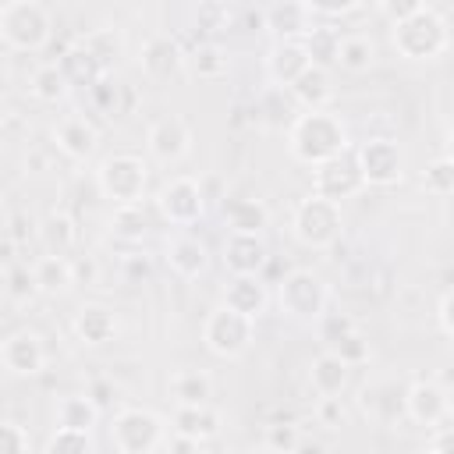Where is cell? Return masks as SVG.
<instances>
[{"instance_id": "cell-1", "label": "cell", "mask_w": 454, "mask_h": 454, "mask_svg": "<svg viewBox=\"0 0 454 454\" xmlns=\"http://www.w3.org/2000/svg\"><path fill=\"white\" fill-rule=\"evenodd\" d=\"M351 149L348 124L333 110H301L287 128V153L301 167H323Z\"/></svg>"}, {"instance_id": "cell-2", "label": "cell", "mask_w": 454, "mask_h": 454, "mask_svg": "<svg viewBox=\"0 0 454 454\" xmlns=\"http://www.w3.org/2000/svg\"><path fill=\"white\" fill-rule=\"evenodd\" d=\"M390 43H394L397 57H404L411 64H429V60H440L447 53L450 25L433 4H422L419 14H411L408 21L390 28Z\"/></svg>"}, {"instance_id": "cell-3", "label": "cell", "mask_w": 454, "mask_h": 454, "mask_svg": "<svg viewBox=\"0 0 454 454\" xmlns=\"http://www.w3.org/2000/svg\"><path fill=\"white\" fill-rule=\"evenodd\" d=\"M0 39L14 53H39L53 39V14L39 0H7L0 7Z\"/></svg>"}, {"instance_id": "cell-4", "label": "cell", "mask_w": 454, "mask_h": 454, "mask_svg": "<svg viewBox=\"0 0 454 454\" xmlns=\"http://www.w3.org/2000/svg\"><path fill=\"white\" fill-rule=\"evenodd\" d=\"M96 192L114 206H138L149 192V163L135 153L103 156L96 167Z\"/></svg>"}, {"instance_id": "cell-5", "label": "cell", "mask_w": 454, "mask_h": 454, "mask_svg": "<svg viewBox=\"0 0 454 454\" xmlns=\"http://www.w3.org/2000/svg\"><path fill=\"white\" fill-rule=\"evenodd\" d=\"M277 305L287 319H298V323H319L326 316V305H330V287L326 280L316 273V270H287L277 284Z\"/></svg>"}, {"instance_id": "cell-6", "label": "cell", "mask_w": 454, "mask_h": 454, "mask_svg": "<svg viewBox=\"0 0 454 454\" xmlns=\"http://www.w3.org/2000/svg\"><path fill=\"white\" fill-rule=\"evenodd\" d=\"M291 234L305 248H330V245H337L340 234H344L340 206L309 192L305 199H298V206L291 213Z\"/></svg>"}, {"instance_id": "cell-7", "label": "cell", "mask_w": 454, "mask_h": 454, "mask_svg": "<svg viewBox=\"0 0 454 454\" xmlns=\"http://www.w3.org/2000/svg\"><path fill=\"white\" fill-rule=\"evenodd\" d=\"M252 340H255V319L227 309L223 301L206 312V319H202V344H206L209 355H216L223 362H234V358H241L252 348Z\"/></svg>"}, {"instance_id": "cell-8", "label": "cell", "mask_w": 454, "mask_h": 454, "mask_svg": "<svg viewBox=\"0 0 454 454\" xmlns=\"http://www.w3.org/2000/svg\"><path fill=\"white\" fill-rule=\"evenodd\" d=\"M355 160L365 177V188H394L408 174V153L390 135H372L362 145H355Z\"/></svg>"}, {"instance_id": "cell-9", "label": "cell", "mask_w": 454, "mask_h": 454, "mask_svg": "<svg viewBox=\"0 0 454 454\" xmlns=\"http://www.w3.org/2000/svg\"><path fill=\"white\" fill-rule=\"evenodd\" d=\"M110 440L121 454H156L167 443V422L149 408H121L110 422Z\"/></svg>"}, {"instance_id": "cell-10", "label": "cell", "mask_w": 454, "mask_h": 454, "mask_svg": "<svg viewBox=\"0 0 454 454\" xmlns=\"http://www.w3.org/2000/svg\"><path fill=\"white\" fill-rule=\"evenodd\" d=\"M206 202H209V195L202 192V181H195V177H188V174L167 177V181L160 184V192H156V213H160L170 227H177V231L195 227V223L206 216Z\"/></svg>"}, {"instance_id": "cell-11", "label": "cell", "mask_w": 454, "mask_h": 454, "mask_svg": "<svg viewBox=\"0 0 454 454\" xmlns=\"http://www.w3.org/2000/svg\"><path fill=\"white\" fill-rule=\"evenodd\" d=\"M145 149L160 167H177L192 153V128L181 114H160L145 128Z\"/></svg>"}, {"instance_id": "cell-12", "label": "cell", "mask_w": 454, "mask_h": 454, "mask_svg": "<svg viewBox=\"0 0 454 454\" xmlns=\"http://www.w3.org/2000/svg\"><path fill=\"white\" fill-rule=\"evenodd\" d=\"M358 192H365V177L358 170V160H355V149H348L344 156L323 163L312 170V195H323L330 202H348L355 199Z\"/></svg>"}, {"instance_id": "cell-13", "label": "cell", "mask_w": 454, "mask_h": 454, "mask_svg": "<svg viewBox=\"0 0 454 454\" xmlns=\"http://www.w3.org/2000/svg\"><path fill=\"white\" fill-rule=\"evenodd\" d=\"M404 415L415 426L436 429L443 422H450V394L436 383V380H415L404 390Z\"/></svg>"}, {"instance_id": "cell-14", "label": "cell", "mask_w": 454, "mask_h": 454, "mask_svg": "<svg viewBox=\"0 0 454 454\" xmlns=\"http://www.w3.org/2000/svg\"><path fill=\"white\" fill-rule=\"evenodd\" d=\"M0 365L11 376H39L46 369V344L35 330H14L0 340Z\"/></svg>"}, {"instance_id": "cell-15", "label": "cell", "mask_w": 454, "mask_h": 454, "mask_svg": "<svg viewBox=\"0 0 454 454\" xmlns=\"http://www.w3.org/2000/svg\"><path fill=\"white\" fill-rule=\"evenodd\" d=\"M163 262H167V270H170L174 277L195 280V277H202V273L209 270V248H206V241H202L199 234H192V231H174V234L167 238V245H163Z\"/></svg>"}, {"instance_id": "cell-16", "label": "cell", "mask_w": 454, "mask_h": 454, "mask_svg": "<svg viewBox=\"0 0 454 454\" xmlns=\"http://www.w3.org/2000/svg\"><path fill=\"white\" fill-rule=\"evenodd\" d=\"M135 60H138L142 74L153 78V82H167L170 74L184 71V50H181V43L170 32H153L142 43V50H138Z\"/></svg>"}, {"instance_id": "cell-17", "label": "cell", "mask_w": 454, "mask_h": 454, "mask_svg": "<svg viewBox=\"0 0 454 454\" xmlns=\"http://www.w3.org/2000/svg\"><path fill=\"white\" fill-rule=\"evenodd\" d=\"M262 25L270 28L273 43H305V35L316 28V18L309 14L305 0H284L262 11Z\"/></svg>"}, {"instance_id": "cell-18", "label": "cell", "mask_w": 454, "mask_h": 454, "mask_svg": "<svg viewBox=\"0 0 454 454\" xmlns=\"http://www.w3.org/2000/svg\"><path fill=\"white\" fill-rule=\"evenodd\" d=\"M53 145H57L67 160L85 163V160H92L96 149H99V131H96V124H92L89 117L67 114V117H60V121L53 124Z\"/></svg>"}, {"instance_id": "cell-19", "label": "cell", "mask_w": 454, "mask_h": 454, "mask_svg": "<svg viewBox=\"0 0 454 454\" xmlns=\"http://www.w3.org/2000/svg\"><path fill=\"white\" fill-rule=\"evenodd\" d=\"M309 67H312V57L305 53L301 43H273L266 50V57H262L266 82L277 85V89H291Z\"/></svg>"}, {"instance_id": "cell-20", "label": "cell", "mask_w": 454, "mask_h": 454, "mask_svg": "<svg viewBox=\"0 0 454 454\" xmlns=\"http://www.w3.org/2000/svg\"><path fill=\"white\" fill-rule=\"evenodd\" d=\"M220 259L231 277H259L266 266V245L255 234H227L220 245Z\"/></svg>"}, {"instance_id": "cell-21", "label": "cell", "mask_w": 454, "mask_h": 454, "mask_svg": "<svg viewBox=\"0 0 454 454\" xmlns=\"http://www.w3.org/2000/svg\"><path fill=\"white\" fill-rule=\"evenodd\" d=\"M220 213H223V223H227V234H262L270 227V206L255 195H231L220 202Z\"/></svg>"}, {"instance_id": "cell-22", "label": "cell", "mask_w": 454, "mask_h": 454, "mask_svg": "<svg viewBox=\"0 0 454 454\" xmlns=\"http://www.w3.org/2000/svg\"><path fill=\"white\" fill-rule=\"evenodd\" d=\"M71 330L85 348H103V344H110L117 337V316H114V309H106L99 301H85L74 312Z\"/></svg>"}, {"instance_id": "cell-23", "label": "cell", "mask_w": 454, "mask_h": 454, "mask_svg": "<svg viewBox=\"0 0 454 454\" xmlns=\"http://www.w3.org/2000/svg\"><path fill=\"white\" fill-rule=\"evenodd\" d=\"M227 309L248 316V319H259L270 305V291L259 277H231L227 287H223V298H220Z\"/></svg>"}, {"instance_id": "cell-24", "label": "cell", "mask_w": 454, "mask_h": 454, "mask_svg": "<svg viewBox=\"0 0 454 454\" xmlns=\"http://www.w3.org/2000/svg\"><path fill=\"white\" fill-rule=\"evenodd\" d=\"M220 411L213 404H195V408H174L170 415V433L177 436H188L195 443H206L220 433Z\"/></svg>"}, {"instance_id": "cell-25", "label": "cell", "mask_w": 454, "mask_h": 454, "mask_svg": "<svg viewBox=\"0 0 454 454\" xmlns=\"http://www.w3.org/2000/svg\"><path fill=\"white\" fill-rule=\"evenodd\" d=\"M287 92L294 96V103H298L301 110H330V103H333V78H330V67L312 64Z\"/></svg>"}, {"instance_id": "cell-26", "label": "cell", "mask_w": 454, "mask_h": 454, "mask_svg": "<svg viewBox=\"0 0 454 454\" xmlns=\"http://www.w3.org/2000/svg\"><path fill=\"white\" fill-rule=\"evenodd\" d=\"M167 394L174 397L177 408H195V404H209L213 397V380L206 369H174L167 380Z\"/></svg>"}, {"instance_id": "cell-27", "label": "cell", "mask_w": 454, "mask_h": 454, "mask_svg": "<svg viewBox=\"0 0 454 454\" xmlns=\"http://www.w3.org/2000/svg\"><path fill=\"white\" fill-rule=\"evenodd\" d=\"M99 408L89 394H64L53 404V429H78V433H92L99 422Z\"/></svg>"}, {"instance_id": "cell-28", "label": "cell", "mask_w": 454, "mask_h": 454, "mask_svg": "<svg viewBox=\"0 0 454 454\" xmlns=\"http://www.w3.org/2000/svg\"><path fill=\"white\" fill-rule=\"evenodd\" d=\"M348 376H351V369L333 351L316 355L312 365H309V387H312L316 397H340L344 387H348Z\"/></svg>"}, {"instance_id": "cell-29", "label": "cell", "mask_w": 454, "mask_h": 454, "mask_svg": "<svg viewBox=\"0 0 454 454\" xmlns=\"http://www.w3.org/2000/svg\"><path fill=\"white\" fill-rule=\"evenodd\" d=\"M39 241H43L46 255H64V259H71V252L78 248V223H74L64 209H53V213H46V220L39 223Z\"/></svg>"}, {"instance_id": "cell-30", "label": "cell", "mask_w": 454, "mask_h": 454, "mask_svg": "<svg viewBox=\"0 0 454 454\" xmlns=\"http://www.w3.org/2000/svg\"><path fill=\"white\" fill-rule=\"evenodd\" d=\"M32 273H35L39 294H50V298H60L74 287V266L64 255H39L32 262Z\"/></svg>"}, {"instance_id": "cell-31", "label": "cell", "mask_w": 454, "mask_h": 454, "mask_svg": "<svg viewBox=\"0 0 454 454\" xmlns=\"http://www.w3.org/2000/svg\"><path fill=\"white\" fill-rule=\"evenodd\" d=\"M376 64V39L369 32H348L337 46V67L348 74H365Z\"/></svg>"}, {"instance_id": "cell-32", "label": "cell", "mask_w": 454, "mask_h": 454, "mask_svg": "<svg viewBox=\"0 0 454 454\" xmlns=\"http://www.w3.org/2000/svg\"><path fill=\"white\" fill-rule=\"evenodd\" d=\"M227 67H231V57L216 43H199L184 53V71L199 82H216V78L227 74Z\"/></svg>"}, {"instance_id": "cell-33", "label": "cell", "mask_w": 454, "mask_h": 454, "mask_svg": "<svg viewBox=\"0 0 454 454\" xmlns=\"http://www.w3.org/2000/svg\"><path fill=\"white\" fill-rule=\"evenodd\" d=\"M60 67H64V74H67L71 85H89V89H92L99 78H106V67H103L82 43H74L71 50H64Z\"/></svg>"}, {"instance_id": "cell-34", "label": "cell", "mask_w": 454, "mask_h": 454, "mask_svg": "<svg viewBox=\"0 0 454 454\" xmlns=\"http://www.w3.org/2000/svg\"><path fill=\"white\" fill-rule=\"evenodd\" d=\"M294 96L287 92V89H277V85H266V92L259 96V103H255V110H259V121L266 124V128H291L294 124Z\"/></svg>"}, {"instance_id": "cell-35", "label": "cell", "mask_w": 454, "mask_h": 454, "mask_svg": "<svg viewBox=\"0 0 454 454\" xmlns=\"http://www.w3.org/2000/svg\"><path fill=\"white\" fill-rule=\"evenodd\" d=\"M28 92L39 103H60L71 92V82H67V74H64L60 64H39L32 71V78H28Z\"/></svg>"}, {"instance_id": "cell-36", "label": "cell", "mask_w": 454, "mask_h": 454, "mask_svg": "<svg viewBox=\"0 0 454 454\" xmlns=\"http://www.w3.org/2000/svg\"><path fill=\"white\" fill-rule=\"evenodd\" d=\"M110 234L135 245L149 234V216H145V202L138 206H114V216H110Z\"/></svg>"}, {"instance_id": "cell-37", "label": "cell", "mask_w": 454, "mask_h": 454, "mask_svg": "<svg viewBox=\"0 0 454 454\" xmlns=\"http://www.w3.org/2000/svg\"><path fill=\"white\" fill-rule=\"evenodd\" d=\"M4 294L14 305H28L39 294V284H35V273L28 262H7L4 266Z\"/></svg>"}, {"instance_id": "cell-38", "label": "cell", "mask_w": 454, "mask_h": 454, "mask_svg": "<svg viewBox=\"0 0 454 454\" xmlns=\"http://www.w3.org/2000/svg\"><path fill=\"white\" fill-rule=\"evenodd\" d=\"M305 53L312 57V64H319V67H330V64H337V46H340V32L333 28V25H319L316 21V28L305 35Z\"/></svg>"}, {"instance_id": "cell-39", "label": "cell", "mask_w": 454, "mask_h": 454, "mask_svg": "<svg viewBox=\"0 0 454 454\" xmlns=\"http://www.w3.org/2000/svg\"><path fill=\"white\" fill-rule=\"evenodd\" d=\"M78 43H82L103 67H110V60L121 53V32H117V28H92V32H85Z\"/></svg>"}, {"instance_id": "cell-40", "label": "cell", "mask_w": 454, "mask_h": 454, "mask_svg": "<svg viewBox=\"0 0 454 454\" xmlns=\"http://www.w3.org/2000/svg\"><path fill=\"white\" fill-rule=\"evenodd\" d=\"M326 351H333L348 369H355V365H365V362H369V340H365L358 330H348L344 337H337L333 344H326Z\"/></svg>"}, {"instance_id": "cell-41", "label": "cell", "mask_w": 454, "mask_h": 454, "mask_svg": "<svg viewBox=\"0 0 454 454\" xmlns=\"http://www.w3.org/2000/svg\"><path fill=\"white\" fill-rule=\"evenodd\" d=\"M422 188L429 195H454V160L450 156H436L422 170Z\"/></svg>"}, {"instance_id": "cell-42", "label": "cell", "mask_w": 454, "mask_h": 454, "mask_svg": "<svg viewBox=\"0 0 454 454\" xmlns=\"http://www.w3.org/2000/svg\"><path fill=\"white\" fill-rule=\"evenodd\" d=\"M46 454H92V433L53 429L46 436Z\"/></svg>"}, {"instance_id": "cell-43", "label": "cell", "mask_w": 454, "mask_h": 454, "mask_svg": "<svg viewBox=\"0 0 454 454\" xmlns=\"http://www.w3.org/2000/svg\"><path fill=\"white\" fill-rule=\"evenodd\" d=\"M309 14L319 21V25H333V21H344L348 14H358L362 4L358 0H305Z\"/></svg>"}, {"instance_id": "cell-44", "label": "cell", "mask_w": 454, "mask_h": 454, "mask_svg": "<svg viewBox=\"0 0 454 454\" xmlns=\"http://www.w3.org/2000/svg\"><path fill=\"white\" fill-rule=\"evenodd\" d=\"M262 443H266L273 454H298V447H301L305 440H301V433H298L294 422H273V426H266Z\"/></svg>"}, {"instance_id": "cell-45", "label": "cell", "mask_w": 454, "mask_h": 454, "mask_svg": "<svg viewBox=\"0 0 454 454\" xmlns=\"http://www.w3.org/2000/svg\"><path fill=\"white\" fill-rule=\"evenodd\" d=\"M28 429L14 419H4L0 422V454H28Z\"/></svg>"}, {"instance_id": "cell-46", "label": "cell", "mask_w": 454, "mask_h": 454, "mask_svg": "<svg viewBox=\"0 0 454 454\" xmlns=\"http://www.w3.org/2000/svg\"><path fill=\"white\" fill-rule=\"evenodd\" d=\"M376 11L390 21V28L394 25H401V21H408L411 14H419L422 11V0H383V4H376Z\"/></svg>"}, {"instance_id": "cell-47", "label": "cell", "mask_w": 454, "mask_h": 454, "mask_svg": "<svg viewBox=\"0 0 454 454\" xmlns=\"http://www.w3.org/2000/svg\"><path fill=\"white\" fill-rule=\"evenodd\" d=\"M316 415L326 429H340L344 426V408H340V397H319L316 404Z\"/></svg>"}, {"instance_id": "cell-48", "label": "cell", "mask_w": 454, "mask_h": 454, "mask_svg": "<svg viewBox=\"0 0 454 454\" xmlns=\"http://www.w3.org/2000/svg\"><path fill=\"white\" fill-rule=\"evenodd\" d=\"M71 266H74V284H99V262L92 255H71Z\"/></svg>"}, {"instance_id": "cell-49", "label": "cell", "mask_w": 454, "mask_h": 454, "mask_svg": "<svg viewBox=\"0 0 454 454\" xmlns=\"http://www.w3.org/2000/svg\"><path fill=\"white\" fill-rule=\"evenodd\" d=\"M319 326H323V344H333L337 337H344L348 330H355V323L348 316H330V312L319 319Z\"/></svg>"}, {"instance_id": "cell-50", "label": "cell", "mask_w": 454, "mask_h": 454, "mask_svg": "<svg viewBox=\"0 0 454 454\" xmlns=\"http://www.w3.org/2000/svg\"><path fill=\"white\" fill-rule=\"evenodd\" d=\"M429 450H433V454H454V422H443V426L433 429Z\"/></svg>"}, {"instance_id": "cell-51", "label": "cell", "mask_w": 454, "mask_h": 454, "mask_svg": "<svg viewBox=\"0 0 454 454\" xmlns=\"http://www.w3.org/2000/svg\"><path fill=\"white\" fill-rule=\"evenodd\" d=\"M85 394L96 401V408H99V411H106V404L114 401V394H117V390H114V383H110V380H92V383L85 387Z\"/></svg>"}, {"instance_id": "cell-52", "label": "cell", "mask_w": 454, "mask_h": 454, "mask_svg": "<svg viewBox=\"0 0 454 454\" xmlns=\"http://www.w3.org/2000/svg\"><path fill=\"white\" fill-rule=\"evenodd\" d=\"M436 319H440V330L454 340V287L440 298V309H436Z\"/></svg>"}, {"instance_id": "cell-53", "label": "cell", "mask_w": 454, "mask_h": 454, "mask_svg": "<svg viewBox=\"0 0 454 454\" xmlns=\"http://www.w3.org/2000/svg\"><path fill=\"white\" fill-rule=\"evenodd\" d=\"M114 96H117V85H114L110 78H99V82L92 85V99H96L103 110H114Z\"/></svg>"}, {"instance_id": "cell-54", "label": "cell", "mask_w": 454, "mask_h": 454, "mask_svg": "<svg viewBox=\"0 0 454 454\" xmlns=\"http://www.w3.org/2000/svg\"><path fill=\"white\" fill-rule=\"evenodd\" d=\"M199 447H202V443H195V440H188V436H177V433H170L167 443H163L167 454H199Z\"/></svg>"}, {"instance_id": "cell-55", "label": "cell", "mask_w": 454, "mask_h": 454, "mask_svg": "<svg viewBox=\"0 0 454 454\" xmlns=\"http://www.w3.org/2000/svg\"><path fill=\"white\" fill-rule=\"evenodd\" d=\"M124 273L135 280V277H149V262L142 259V255H128L124 259Z\"/></svg>"}, {"instance_id": "cell-56", "label": "cell", "mask_w": 454, "mask_h": 454, "mask_svg": "<svg viewBox=\"0 0 454 454\" xmlns=\"http://www.w3.org/2000/svg\"><path fill=\"white\" fill-rule=\"evenodd\" d=\"M298 454H326V447L323 443H301Z\"/></svg>"}, {"instance_id": "cell-57", "label": "cell", "mask_w": 454, "mask_h": 454, "mask_svg": "<svg viewBox=\"0 0 454 454\" xmlns=\"http://www.w3.org/2000/svg\"><path fill=\"white\" fill-rule=\"evenodd\" d=\"M241 454H273L266 443H259V447H248V450H241Z\"/></svg>"}, {"instance_id": "cell-58", "label": "cell", "mask_w": 454, "mask_h": 454, "mask_svg": "<svg viewBox=\"0 0 454 454\" xmlns=\"http://www.w3.org/2000/svg\"><path fill=\"white\" fill-rule=\"evenodd\" d=\"M443 156H450L454 160V128H450V135H447V153Z\"/></svg>"}, {"instance_id": "cell-59", "label": "cell", "mask_w": 454, "mask_h": 454, "mask_svg": "<svg viewBox=\"0 0 454 454\" xmlns=\"http://www.w3.org/2000/svg\"><path fill=\"white\" fill-rule=\"evenodd\" d=\"M419 454H433V450H429V447H426V450H419Z\"/></svg>"}]
</instances>
